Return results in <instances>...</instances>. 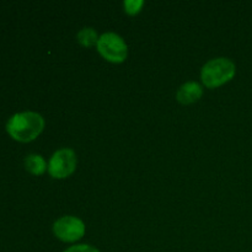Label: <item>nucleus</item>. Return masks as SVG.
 <instances>
[{"mask_svg":"<svg viewBox=\"0 0 252 252\" xmlns=\"http://www.w3.org/2000/svg\"><path fill=\"white\" fill-rule=\"evenodd\" d=\"M44 128V120L39 113L32 111L15 113L6 123V130L12 139L29 143L36 139Z\"/></svg>","mask_w":252,"mask_h":252,"instance_id":"1","label":"nucleus"},{"mask_svg":"<svg viewBox=\"0 0 252 252\" xmlns=\"http://www.w3.org/2000/svg\"><path fill=\"white\" fill-rule=\"evenodd\" d=\"M235 74V63L229 58L220 57L204 64L201 71V79L207 88L213 89L229 83Z\"/></svg>","mask_w":252,"mask_h":252,"instance_id":"2","label":"nucleus"},{"mask_svg":"<svg viewBox=\"0 0 252 252\" xmlns=\"http://www.w3.org/2000/svg\"><path fill=\"white\" fill-rule=\"evenodd\" d=\"M98 53L111 63L120 64L127 59L128 46L125 39L115 32H105L96 44Z\"/></svg>","mask_w":252,"mask_h":252,"instance_id":"3","label":"nucleus"},{"mask_svg":"<svg viewBox=\"0 0 252 252\" xmlns=\"http://www.w3.org/2000/svg\"><path fill=\"white\" fill-rule=\"evenodd\" d=\"M76 154L73 149L64 148L59 149L52 155L48 162V172L53 179H66L75 171Z\"/></svg>","mask_w":252,"mask_h":252,"instance_id":"4","label":"nucleus"},{"mask_svg":"<svg viewBox=\"0 0 252 252\" xmlns=\"http://www.w3.org/2000/svg\"><path fill=\"white\" fill-rule=\"evenodd\" d=\"M85 224L73 216L62 217L53 224V233L64 243H75L85 235Z\"/></svg>","mask_w":252,"mask_h":252,"instance_id":"5","label":"nucleus"},{"mask_svg":"<svg viewBox=\"0 0 252 252\" xmlns=\"http://www.w3.org/2000/svg\"><path fill=\"white\" fill-rule=\"evenodd\" d=\"M202 95H203V88L196 81H189L180 86L176 94V98L182 105H189V103L198 101Z\"/></svg>","mask_w":252,"mask_h":252,"instance_id":"6","label":"nucleus"},{"mask_svg":"<svg viewBox=\"0 0 252 252\" xmlns=\"http://www.w3.org/2000/svg\"><path fill=\"white\" fill-rule=\"evenodd\" d=\"M25 167L29 172H31L32 175H42L46 172V170L48 169L47 166L46 160L43 159L42 155L38 154H30L27 155L26 159H25Z\"/></svg>","mask_w":252,"mask_h":252,"instance_id":"7","label":"nucleus"},{"mask_svg":"<svg viewBox=\"0 0 252 252\" xmlns=\"http://www.w3.org/2000/svg\"><path fill=\"white\" fill-rule=\"evenodd\" d=\"M76 38L83 47H93L97 44L100 36H97V32L93 27H84L79 31Z\"/></svg>","mask_w":252,"mask_h":252,"instance_id":"8","label":"nucleus"},{"mask_svg":"<svg viewBox=\"0 0 252 252\" xmlns=\"http://www.w3.org/2000/svg\"><path fill=\"white\" fill-rule=\"evenodd\" d=\"M144 1L143 0H126L123 2L125 11L129 15H137L142 10Z\"/></svg>","mask_w":252,"mask_h":252,"instance_id":"9","label":"nucleus"},{"mask_svg":"<svg viewBox=\"0 0 252 252\" xmlns=\"http://www.w3.org/2000/svg\"><path fill=\"white\" fill-rule=\"evenodd\" d=\"M64 252H100L97 249H95L94 246L85 245V244H81V245H75L71 246V248L66 249Z\"/></svg>","mask_w":252,"mask_h":252,"instance_id":"10","label":"nucleus"}]
</instances>
